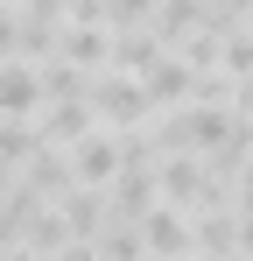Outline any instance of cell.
<instances>
[{"instance_id":"3","label":"cell","mask_w":253,"mask_h":261,"mask_svg":"<svg viewBox=\"0 0 253 261\" xmlns=\"http://www.w3.org/2000/svg\"><path fill=\"white\" fill-rule=\"evenodd\" d=\"M42 99H49V92H42V71L21 64V57H7V64H0V113L21 120V113H36Z\"/></svg>"},{"instance_id":"4","label":"cell","mask_w":253,"mask_h":261,"mask_svg":"<svg viewBox=\"0 0 253 261\" xmlns=\"http://www.w3.org/2000/svg\"><path fill=\"white\" fill-rule=\"evenodd\" d=\"M141 240H148V254H155V261H190V247H197V233L183 226V212H169V205L141 219Z\"/></svg>"},{"instance_id":"6","label":"cell","mask_w":253,"mask_h":261,"mask_svg":"<svg viewBox=\"0 0 253 261\" xmlns=\"http://www.w3.org/2000/svg\"><path fill=\"white\" fill-rule=\"evenodd\" d=\"M42 155V127H28V120H0V163L14 170V163H36Z\"/></svg>"},{"instance_id":"5","label":"cell","mask_w":253,"mask_h":261,"mask_svg":"<svg viewBox=\"0 0 253 261\" xmlns=\"http://www.w3.org/2000/svg\"><path fill=\"white\" fill-rule=\"evenodd\" d=\"M162 191L169 198H211V176L197 170V155H169L162 163Z\"/></svg>"},{"instance_id":"1","label":"cell","mask_w":253,"mask_h":261,"mask_svg":"<svg viewBox=\"0 0 253 261\" xmlns=\"http://www.w3.org/2000/svg\"><path fill=\"white\" fill-rule=\"evenodd\" d=\"M91 106H99L113 127H134V120H148V92H141V78H120V71H106V78L91 85Z\"/></svg>"},{"instance_id":"2","label":"cell","mask_w":253,"mask_h":261,"mask_svg":"<svg viewBox=\"0 0 253 261\" xmlns=\"http://www.w3.org/2000/svg\"><path fill=\"white\" fill-rule=\"evenodd\" d=\"M71 170H78V184H84V191H106V184H120V170H126V141H113V134H91L78 155H71Z\"/></svg>"}]
</instances>
